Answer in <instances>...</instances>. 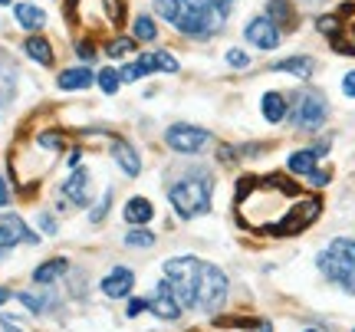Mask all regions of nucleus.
I'll return each instance as SVG.
<instances>
[{
	"label": "nucleus",
	"mask_w": 355,
	"mask_h": 332,
	"mask_svg": "<svg viewBox=\"0 0 355 332\" xmlns=\"http://www.w3.org/2000/svg\"><path fill=\"white\" fill-rule=\"evenodd\" d=\"M7 300H10V289H3V287H0V306H3Z\"/></svg>",
	"instance_id": "46"
},
{
	"label": "nucleus",
	"mask_w": 355,
	"mask_h": 332,
	"mask_svg": "<svg viewBox=\"0 0 355 332\" xmlns=\"http://www.w3.org/2000/svg\"><path fill=\"white\" fill-rule=\"evenodd\" d=\"M116 162L129 178H135V175L142 171V162H138V155H135L132 145H116Z\"/></svg>",
	"instance_id": "24"
},
{
	"label": "nucleus",
	"mask_w": 355,
	"mask_h": 332,
	"mask_svg": "<svg viewBox=\"0 0 355 332\" xmlns=\"http://www.w3.org/2000/svg\"><path fill=\"white\" fill-rule=\"evenodd\" d=\"M319 155H325V145L293 151V155H290V171H293V175H310L312 168H316V158H319Z\"/></svg>",
	"instance_id": "18"
},
{
	"label": "nucleus",
	"mask_w": 355,
	"mask_h": 332,
	"mask_svg": "<svg viewBox=\"0 0 355 332\" xmlns=\"http://www.w3.org/2000/svg\"><path fill=\"white\" fill-rule=\"evenodd\" d=\"M273 73H293L299 79H306L312 73V60L310 56H290V60H280L273 63Z\"/></svg>",
	"instance_id": "22"
},
{
	"label": "nucleus",
	"mask_w": 355,
	"mask_h": 332,
	"mask_svg": "<svg viewBox=\"0 0 355 332\" xmlns=\"http://www.w3.org/2000/svg\"><path fill=\"white\" fill-rule=\"evenodd\" d=\"M224 300H227V276H224V270H217L214 263H201L191 306L201 309V313H217Z\"/></svg>",
	"instance_id": "4"
},
{
	"label": "nucleus",
	"mask_w": 355,
	"mask_h": 332,
	"mask_svg": "<svg viewBox=\"0 0 355 332\" xmlns=\"http://www.w3.org/2000/svg\"><path fill=\"white\" fill-rule=\"evenodd\" d=\"M319 270L332 283H339L345 293H355V241L339 237V241L329 243L319 254Z\"/></svg>",
	"instance_id": "3"
},
{
	"label": "nucleus",
	"mask_w": 355,
	"mask_h": 332,
	"mask_svg": "<svg viewBox=\"0 0 355 332\" xmlns=\"http://www.w3.org/2000/svg\"><path fill=\"white\" fill-rule=\"evenodd\" d=\"M0 208H7V184H3V178H0Z\"/></svg>",
	"instance_id": "45"
},
{
	"label": "nucleus",
	"mask_w": 355,
	"mask_h": 332,
	"mask_svg": "<svg viewBox=\"0 0 355 332\" xmlns=\"http://www.w3.org/2000/svg\"><path fill=\"white\" fill-rule=\"evenodd\" d=\"M145 309H148V302L145 300H132V302H129V309H125V313H129V316H142V313H145Z\"/></svg>",
	"instance_id": "39"
},
{
	"label": "nucleus",
	"mask_w": 355,
	"mask_h": 332,
	"mask_svg": "<svg viewBox=\"0 0 355 332\" xmlns=\"http://www.w3.org/2000/svg\"><path fill=\"white\" fill-rule=\"evenodd\" d=\"M263 115H266V122H283L290 115V106H286V99H283L280 92H266L263 96Z\"/></svg>",
	"instance_id": "21"
},
{
	"label": "nucleus",
	"mask_w": 355,
	"mask_h": 332,
	"mask_svg": "<svg viewBox=\"0 0 355 332\" xmlns=\"http://www.w3.org/2000/svg\"><path fill=\"white\" fill-rule=\"evenodd\" d=\"M23 49H27L30 60H36L40 66H53V49H50V43H46L43 36H30L27 43H23Z\"/></svg>",
	"instance_id": "23"
},
{
	"label": "nucleus",
	"mask_w": 355,
	"mask_h": 332,
	"mask_svg": "<svg viewBox=\"0 0 355 332\" xmlns=\"http://www.w3.org/2000/svg\"><path fill=\"white\" fill-rule=\"evenodd\" d=\"M135 36H138V40H155V36H158L155 20H151V16H138V20H135Z\"/></svg>",
	"instance_id": "26"
},
{
	"label": "nucleus",
	"mask_w": 355,
	"mask_h": 332,
	"mask_svg": "<svg viewBox=\"0 0 355 332\" xmlns=\"http://www.w3.org/2000/svg\"><path fill=\"white\" fill-rule=\"evenodd\" d=\"M17 300L23 302L27 309H33V313H43V309H46V300H43V296H33V293H20Z\"/></svg>",
	"instance_id": "31"
},
{
	"label": "nucleus",
	"mask_w": 355,
	"mask_h": 332,
	"mask_svg": "<svg viewBox=\"0 0 355 332\" xmlns=\"http://www.w3.org/2000/svg\"><path fill=\"white\" fill-rule=\"evenodd\" d=\"M306 332H319V329H306Z\"/></svg>",
	"instance_id": "49"
},
{
	"label": "nucleus",
	"mask_w": 355,
	"mask_h": 332,
	"mask_svg": "<svg viewBox=\"0 0 355 332\" xmlns=\"http://www.w3.org/2000/svg\"><path fill=\"white\" fill-rule=\"evenodd\" d=\"M89 86H92V69H86V66L59 73V89H89Z\"/></svg>",
	"instance_id": "20"
},
{
	"label": "nucleus",
	"mask_w": 355,
	"mask_h": 332,
	"mask_svg": "<svg viewBox=\"0 0 355 332\" xmlns=\"http://www.w3.org/2000/svg\"><path fill=\"white\" fill-rule=\"evenodd\" d=\"M138 66L145 69V76L155 73V69H158V63H155V53H142V56H138Z\"/></svg>",
	"instance_id": "36"
},
{
	"label": "nucleus",
	"mask_w": 355,
	"mask_h": 332,
	"mask_svg": "<svg viewBox=\"0 0 355 332\" xmlns=\"http://www.w3.org/2000/svg\"><path fill=\"white\" fill-rule=\"evenodd\" d=\"M299 201V188L283 175H247L237 184V221L257 234H280Z\"/></svg>",
	"instance_id": "1"
},
{
	"label": "nucleus",
	"mask_w": 355,
	"mask_h": 332,
	"mask_svg": "<svg viewBox=\"0 0 355 332\" xmlns=\"http://www.w3.org/2000/svg\"><path fill=\"white\" fill-rule=\"evenodd\" d=\"M164 142H168V148L181 151V155H194L197 148H204L207 142H211V132L197 129V125H171L164 132Z\"/></svg>",
	"instance_id": "8"
},
{
	"label": "nucleus",
	"mask_w": 355,
	"mask_h": 332,
	"mask_svg": "<svg viewBox=\"0 0 355 332\" xmlns=\"http://www.w3.org/2000/svg\"><path fill=\"white\" fill-rule=\"evenodd\" d=\"M20 241L36 243V234H30L27 224H23L20 217H3V221H0V254H7V250L17 247Z\"/></svg>",
	"instance_id": "12"
},
{
	"label": "nucleus",
	"mask_w": 355,
	"mask_h": 332,
	"mask_svg": "<svg viewBox=\"0 0 355 332\" xmlns=\"http://www.w3.org/2000/svg\"><path fill=\"white\" fill-rule=\"evenodd\" d=\"M129 49H135V43L129 40V36H116V40H109V46H105L109 56H125Z\"/></svg>",
	"instance_id": "29"
},
{
	"label": "nucleus",
	"mask_w": 355,
	"mask_h": 332,
	"mask_svg": "<svg viewBox=\"0 0 355 332\" xmlns=\"http://www.w3.org/2000/svg\"><path fill=\"white\" fill-rule=\"evenodd\" d=\"M63 195L69 197L76 208L89 204V171H86V168H76L73 175L66 178V184H63Z\"/></svg>",
	"instance_id": "14"
},
{
	"label": "nucleus",
	"mask_w": 355,
	"mask_h": 332,
	"mask_svg": "<svg viewBox=\"0 0 355 332\" xmlns=\"http://www.w3.org/2000/svg\"><path fill=\"white\" fill-rule=\"evenodd\" d=\"M14 16H17V23H20L23 30H30V33L43 30V23H46V14L40 10V7H33V3H17Z\"/></svg>",
	"instance_id": "16"
},
{
	"label": "nucleus",
	"mask_w": 355,
	"mask_h": 332,
	"mask_svg": "<svg viewBox=\"0 0 355 332\" xmlns=\"http://www.w3.org/2000/svg\"><path fill=\"white\" fill-rule=\"evenodd\" d=\"M7 3H10V0H0V7H7Z\"/></svg>",
	"instance_id": "48"
},
{
	"label": "nucleus",
	"mask_w": 355,
	"mask_h": 332,
	"mask_svg": "<svg viewBox=\"0 0 355 332\" xmlns=\"http://www.w3.org/2000/svg\"><path fill=\"white\" fill-rule=\"evenodd\" d=\"M227 63H230V66H237V69H244V66H247V53H244V49H230V53H227Z\"/></svg>",
	"instance_id": "35"
},
{
	"label": "nucleus",
	"mask_w": 355,
	"mask_h": 332,
	"mask_svg": "<svg viewBox=\"0 0 355 332\" xmlns=\"http://www.w3.org/2000/svg\"><path fill=\"white\" fill-rule=\"evenodd\" d=\"M0 332H23V329H17V326L10 322V319H3V316H0Z\"/></svg>",
	"instance_id": "43"
},
{
	"label": "nucleus",
	"mask_w": 355,
	"mask_h": 332,
	"mask_svg": "<svg viewBox=\"0 0 355 332\" xmlns=\"http://www.w3.org/2000/svg\"><path fill=\"white\" fill-rule=\"evenodd\" d=\"M40 145H43V148H63V138L53 135V132H43V135H40Z\"/></svg>",
	"instance_id": "37"
},
{
	"label": "nucleus",
	"mask_w": 355,
	"mask_h": 332,
	"mask_svg": "<svg viewBox=\"0 0 355 332\" xmlns=\"http://www.w3.org/2000/svg\"><path fill=\"white\" fill-rule=\"evenodd\" d=\"M122 214H125L129 224H148V221L155 217V208H151V201H145V197H132Z\"/></svg>",
	"instance_id": "19"
},
{
	"label": "nucleus",
	"mask_w": 355,
	"mask_h": 332,
	"mask_svg": "<svg viewBox=\"0 0 355 332\" xmlns=\"http://www.w3.org/2000/svg\"><path fill=\"white\" fill-rule=\"evenodd\" d=\"M155 63H158V69H164V73H178V60L171 53H155Z\"/></svg>",
	"instance_id": "33"
},
{
	"label": "nucleus",
	"mask_w": 355,
	"mask_h": 332,
	"mask_svg": "<svg viewBox=\"0 0 355 332\" xmlns=\"http://www.w3.org/2000/svg\"><path fill=\"white\" fill-rule=\"evenodd\" d=\"M109 201H112V191H105L103 201H99V204H96V208L89 211V221H92V224H99V221H103L105 214H109Z\"/></svg>",
	"instance_id": "30"
},
{
	"label": "nucleus",
	"mask_w": 355,
	"mask_h": 332,
	"mask_svg": "<svg viewBox=\"0 0 355 332\" xmlns=\"http://www.w3.org/2000/svg\"><path fill=\"white\" fill-rule=\"evenodd\" d=\"M325 115H329V106H325L323 92H299L293 112H290L296 129H306V132H316L325 122Z\"/></svg>",
	"instance_id": "7"
},
{
	"label": "nucleus",
	"mask_w": 355,
	"mask_h": 332,
	"mask_svg": "<svg viewBox=\"0 0 355 332\" xmlns=\"http://www.w3.org/2000/svg\"><path fill=\"white\" fill-rule=\"evenodd\" d=\"M319 211H323V204H319L316 197H299V201H296V208H293V214H290V217H286V224H283L280 237L303 234V230H306V227L319 217Z\"/></svg>",
	"instance_id": "9"
},
{
	"label": "nucleus",
	"mask_w": 355,
	"mask_h": 332,
	"mask_svg": "<svg viewBox=\"0 0 355 332\" xmlns=\"http://www.w3.org/2000/svg\"><path fill=\"white\" fill-rule=\"evenodd\" d=\"M247 43L250 46H260V49H277L280 46V27L270 20V16H253L250 23H247Z\"/></svg>",
	"instance_id": "10"
},
{
	"label": "nucleus",
	"mask_w": 355,
	"mask_h": 332,
	"mask_svg": "<svg viewBox=\"0 0 355 332\" xmlns=\"http://www.w3.org/2000/svg\"><path fill=\"white\" fill-rule=\"evenodd\" d=\"M76 53H79L83 60H92V56H96V49H92V43H89V40H83V43L76 46Z\"/></svg>",
	"instance_id": "41"
},
{
	"label": "nucleus",
	"mask_w": 355,
	"mask_h": 332,
	"mask_svg": "<svg viewBox=\"0 0 355 332\" xmlns=\"http://www.w3.org/2000/svg\"><path fill=\"white\" fill-rule=\"evenodd\" d=\"M155 7H158V14H162L164 20H171V23H175L178 16H181V10H184L181 0H155Z\"/></svg>",
	"instance_id": "27"
},
{
	"label": "nucleus",
	"mask_w": 355,
	"mask_h": 332,
	"mask_svg": "<svg viewBox=\"0 0 355 332\" xmlns=\"http://www.w3.org/2000/svg\"><path fill=\"white\" fill-rule=\"evenodd\" d=\"M105 10H109V20H112V23H122V20H125V14H122V3H118V0H105Z\"/></svg>",
	"instance_id": "34"
},
{
	"label": "nucleus",
	"mask_w": 355,
	"mask_h": 332,
	"mask_svg": "<svg viewBox=\"0 0 355 332\" xmlns=\"http://www.w3.org/2000/svg\"><path fill=\"white\" fill-rule=\"evenodd\" d=\"M260 332H273L270 329V322H260Z\"/></svg>",
	"instance_id": "47"
},
{
	"label": "nucleus",
	"mask_w": 355,
	"mask_h": 332,
	"mask_svg": "<svg viewBox=\"0 0 355 332\" xmlns=\"http://www.w3.org/2000/svg\"><path fill=\"white\" fill-rule=\"evenodd\" d=\"M316 27H319V33L329 36V43H332L336 53L355 56V3L339 7V14L336 16H319Z\"/></svg>",
	"instance_id": "5"
},
{
	"label": "nucleus",
	"mask_w": 355,
	"mask_h": 332,
	"mask_svg": "<svg viewBox=\"0 0 355 332\" xmlns=\"http://www.w3.org/2000/svg\"><path fill=\"white\" fill-rule=\"evenodd\" d=\"M155 243V234L151 230H132L125 234V247H151Z\"/></svg>",
	"instance_id": "28"
},
{
	"label": "nucleus",
	"mask_w": 355,
	"mask_h": 332,
	"mask_svg": "<svg viewBox=\"0 0 355 332\" xmlns=\"http://www.w3.org/2000/svg\"><path fill=\"white\" fill-rule=\"evenodd\" d=\"M171 208H175L178 217H184V221H191L197 214H204L211 208V178H207L204 171H197V175H188V178H181L178 184H171Z\"/></svg>",
	"instance_id": "2"
},
{
	"label": "nucleus",
	"mask_w": 355,
	"mask_h": 332,
	"mask_svg": "<svg viewBox=\"0 0 355 332\" xmlns=\"http://www.w3.org/2000/svg\"><path fill=\"white\" fill-rule=\"evenodd\" d=\"M79 158H83V151H69V155H66V165H69V168H73V165H79Z\"/></svg>",
	"instance_id": "44"
},
{
	"label": "nucleus",
	"mask_w": 355,
	"mask_h": 332,
	"mask_svg": "<svg viewBox=\"0 0 355 332\" xmlns=\"http://www.w3.org/2000/svg\"><path fill=\"white\" fill-rule=\"evenodd\" d=\"M40 227H43L46 234H56V221H53L50 214H40Z\"/></svg>",
	"instance_id": "42"
},
{
	"label": "nucleus",
	"mask_w": 355,
	"mask_h": 332,
	"mask_svg": "<svg viewBox=\"0 0 355 332\" xmlns=\"http://www.w3.org/2000/svg\"><path fill=\"white\" fill-rule=\"evenodd\" d=\"M66 270H69V260L53 257L50 263H43V267H36V270H33V283H36V287H50V283H56Z\"/></svg>",
	"instance_id": "15"
},
{
	"label": "nucleus",
	"mask_w": 355,
	"mask_h": 332,
	"mask_svg": "<svg viewBox=\"0 0 355 332\" xmlns=\"http://www.w3.org/2000/svg\"><path fill=\"white\" fill-rule=\"evenodd\" d=\"M266 16H270L277 27H283V30H293L296 27V10L290 0H270V3H266Z\"/></svg>",
	"instance_id": "17"
},
{
	"label": "nucleus",
	"mask_w": 355,
	"mask_h": 332,
	"mask_svg": "<svg viewBox=\"0 0 355 332\" xmlns=\"http://www.w3.org/2000/svg\"><path fill=\"white\" fill-rule=\"evenodd\" d=\"M148 306H151V313H155L158 319H178V316H181V300H178L171 280H162V283L155 287V293H151Z\"/></svg>",
	"instance_id": "11"
},
{
	"label": "nucleus",
	"mask_w": 355,
	"mask_h": 332,
	"mask_svg": "<svg viewBox=\"0 0 355 332\" xmlns=\"http://www.w3.org/2000/svg\"><path fill=\"white\" fill-rule=\"evenodd\" d=\"M142 76H145V69H142L138 63L125 66V69H118V79H122V82H135V79H142Z\"/></svg>",
	"instance_id": "32"
},
{
	"label": "nucleus",
	"mask_w": 355,
	"mask_h": 332,
	"mask_svg": "<svg viewBox=\"0 0 355 332\" xmlns=\"http://www.w3.org/2000/svg\"><path fill=\"white\" fill-rule=\"evenodd\" d=\"M164 273L175 287L181 306H191L194 300V287H197V273H201V260L197 257H175L164 263Z\"/></svg>",
	"instance_id": "6"
},
{
	"label": "nucleus",
	"mask_w": 355,
	"mask_h": 332,
	"mask_svg": "<svg viewBox=\"0 0 355 332\" xmlns=\"http://www.w3.org/2000/svg\"><path fill=\"white\" fill-rule=\"evenodd\" d=\"M132 287H135V273L125 270V267H116V270L103 280V293H105V296H112V300L129 296V293H132Z\"/></svg>",
	"instance_id": "13"
},
{
	"label": "nucleus",
	"mask_w": 355,
	"mask_h": 332,
	"mask_svg": "<svg viewBox=\"0 0 355 332\" xmlns=\"http://www.w3.org/2000/svg\"><path fill=\"white\" fill-rule=\"evenodd\" d=\"M306 178H310V181L316 184V188H323V184H329V175H325V171H316V168H312V171L306 175Z\"/></svg>",
	"instance_id": "40"
},
{
	"label": "nucleus",
	"mask_w": 355,
	"mask_h": 332,
	"mask_svg": "<svg viewBox=\"0 0 355 332\" xmlns=\"http://www.w3.org/2000/svg\"><path fill=\"white\" fill-rule=\"evenodd\" d=\"M342 92H345L349 99H355V69L352 73H345V79H342Z\"/></svg>",
	"instance_id": "38"
},
{
	"label": "nucleus",
	"mask_w": 355,
	"mask_h": 332,
	"mask_svg": "<svg viewBox=\"0 0 355 332\" xmlns=\"http://www.w3.org/2000/svg\"><path fill=\"white\" fill-rule=\"evenodd\" d=\"M118 82H122V79H118V69H109V66H105V69H99V86H103L105 96H116Z\"/></svg>",
	"instance_id": "25"
}]
</instances>
